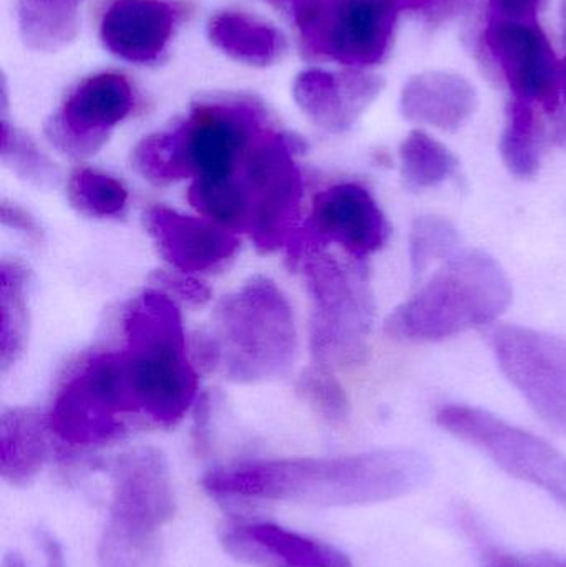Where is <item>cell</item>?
Instances as JSON below:
<instances>
[{
  "instance_id": "obj_1",
  "label": "cell",
  "mask_w": 566,
  "mask_h": 567,
  "mask_svg": "<svg viewBox=\"0 0 566 567\" xmlns=\"http://www.w3.org/2000/svg\"><path fill=\"white\" fill-rule=\"evenodd\" d=\"M431 473L422 453L389 449L335 458L238 463L213 470L203 486L218 496L342 508L402 498L425 485Z\"/></svg>"
},
{
  "instance_id": "obj_2",
  "label": "cell",
  "mask_w": 566,
  "mask_h": 567,
  "mask_svg": "<svg viewBox=\"0 0 566 567\" xmlns=\"http://www.w3.org/2000/svg\"><path fill=\"white\" fill-rule=\"evenodd\" d=\"M123 336L116 360L130 415L176 425L198 392L176 300L163 290H146L126 309Z\"/></svg>"
},
{
  "instance_id": "obj_3",
  "label": "cell",
  "mask_w": 566,
  "mask_h": 567,
  "mask_svg": "<svg viewBox=\"0 0 566 567\" xmlns=\"http://www.w3.org/2000/svg\"><path fill=\"white\" fill-rule=\"evenodd\" d=\"M298 350L295 316L285 293L266 278H253L216 307L213 329L199 339L202 365L226 379L258 383L291 370Z\"/></svg>"
},
{
  "instance_id": "obj_4",
  "label": "cell",
  "mask_w": 566,
  "mask_h": 567,
  "mask_svg": "<svg viewBox=\"0 0 566 567\" xmlns=\"http://www.w3.org/2000/svg\"><path fill=\"white\" fill-rule=\"evenodd\" d=\"M512 299L501 262L482 249H462L385 319L384 330L395 340L439 342L494 326Z\"/></svg>"
},
{
  "instance_id": "obj_5",
  "label": "cell",
  "mask_w": 566,
  "mask_h": 567,
  "mask_svg": "<svg viewBox=\"0 0 566 567\" xmlns=\"http://www.w3.org/2000/svg\"><path fill=\"white\" fill-rule=\"evenodd\" d=\"M175 515V493L165 456L138 449L120 456L102 561L105 567H153L158 532Z\"/></svg>"
},
{
  "instance_id": "obj_6",
  "label": "cell",
  "mask_w": 566,
  "mask_h": 567,
  "mask_svg": "<svg viewBox=\"0 0 566 567\" xmlns=\"http://www.w3.org/2000/svg\"><path fill=\"white\" fill-rule=\"evenodd\" d=\"M312 300L311 353L321 367L358 365L374 319L364 272L321 249L299 262Z\"/></svg>"
},
{
  "instance_id": "obj_7",
  "label": "cell",
  "mask_w": 566,
  "mask_h": 567,
  "mask_svg": "<svg viewBox=\"0 0 566 567\" xmlns=\"http://www.w3.org/2000/svg\"><path fill=\"white\" fill-rule=\"evenodd\" d=\"M302 152L305 143L298 136L272 123L256 140L231 185L245 206L246 233L261 251L288 246L298 233L302 176L296 156Z\"/></svg>"
},
{
  "instance_id": "obj_8",
  "label": "cell",
  "mask_w": 566,
  "mask_h": 567,
  "mask_svg": "<svg viewBox=\"0 0 566 567\" xmlns=\"http://www.w3.org/2000/svg\"><path fill=\"white\" fill-rule=\"evenodd\" d=\"M435 423L566 509V456L547 440L477 406H441Z\"/></svg>"
},
{
  "instance_id": "obj_9",
  "label": "cell",
  "mask_w": 566,
  "mask_h": 567,
  "mask_svg": "<svg viewBox=\"0 0 566 567\" xmlns=\"http://www.w3.org/2000/svg\"><path fill=\"white\" fill-rule=\"evenodd\" d=\"M401 12L402 0H311L295 22L308 55L368 66L384 59Z\"/></svg>"
},
{
  "instance_id": "obj_10",
  "label": "cell",
  "mask_w": 566,
  "mask_h": 567,
  "mask_svg": "<svg viewBox=\"0 0 566 567\" xmlns=\"http://www.w3.org/2000/svg\"><path fill=\"white\" fill-rule=\"evenodd\" d=\"M128 416L116 352H102L90 357L63 383L47 422L63 443L102 446L128 433Z\"/></svg>"
},
{
  "instance_id": "obj_11",
  "label": "cell",
  "mask_w": 566,
  "mask_h": 567,
  "mask_svg": "<svg viewBox=\"0 0 566 567\" xmlns=\"http://www.w3.org/2000/svg\"><path fill=\"white\" fill-rule=\"evenodd\" d=\"M487 329L508 382L552 430L566 436V339L515 323Z\"/></svg>"
},
{
  "instance_id": "obj_12",
  "label": "cell",
  "mask_w": 566,
  "mask_h": 567,
  "mask_svg": "<svg viewBox=\"0 0 566 567\" xmlns=\"http://www.w3.org/2000/svg\"><path fill=\"white\" fill-rule=\"evenodd\" d=\"M135 93L122 73H95L82 80L45 123V136L59 152L89 158L109 142L112 130L132 113Z\"/></svg>"
},
{
  "instance_id": "obj_13",
  "label": "cell",
  "mask_w": 566,
  "mask_h": 567,
  "mask_svg": "<svg viewBox=\"0 0 566 567\" xmlns=\"http://www.w3.org/2000/svg\"><path fill=\"white\" fill-rule=\"evenodd\" d=\"M391 225L374 196L358 183H339L312 199L311 216L299 238L309 251L335 243L356 259L384 248Z\"/></svg>"
},
{
  "instance_id": "obj_14",
  "label": "cell",
  "mask_w": 566,
  "mask_h": 567,
  "mask_svg": "<svg viewBox=\"0 0 566 567\" xmlns=\"http://www.w3.org/2000/svg\"><path fill=\"white\" fill-rule=\"evenodd\" d=\"M484 42L515 99L554 112L560 96V63L537 22L494 19Z\"/></svg>"
},
{
  "instance_id": "obj_15",
  "label": "cell",
  "mask_w": 566,
  "mask_h": 567,
  "mask_svg": "<svg viewBox=\"0 0 566 567\" xmlns=\"http://www.w3.org/2000/svg\"><path fill=\"white\" fill-rule=\"evenodd\" d=\"M143 225L165 261L186 275L218 269L239 248L238 236L226 226L166 206H150L143 213Z\"/></svg>"
},
{
  "instance_id": "obj_16",
  "label": "cell",
  "mask_w": 566,
  "mask_h": 567,
  "mask_svg": "<svg viewBox=\"0 0 566 567\" xmlns=\"http://www.w3.org/2000/svg\"><path fill=\"white\" fill-rule=\"evenodd\" d=\"M381 76L349 70L331 73L306 70L292 85L299 110L319 128L342 133L351 128L382 92Z\"/></svg>"
},
{
  "instance_id": "obj_17",
  "label": "cell",
  "mask_w": 566,
  "mask_h": 567,
  "mask_svg": "<svg viewBox=\"0 0 566 567\" xmlns=\"http://www.w3.org/2000/svg\"><path fill=\"white\" fill-rule=\"evenodd\" d=\"M229 555L258 567H351V559L335 546L272 523L231 526L223 536Z\"/></svg>"
},
{
  "instance_id": "obj_18",
  "label": "cell",
  "mask_w": 566,
  "mask_h": 567,
  "mask_svg": "<svg viewBox=\"0 0 566 567\" xmlns=\"http://www.w3.org/2000/svg\"><path fill=\"white\" fill-rule=\"evenodd\" d=\"M175 23V7L166 0H115L103 12L100 39L125 62H155L172 40Z\"/></svg>"
},
{
  "instance_id": "obj_19",
  "label": "cell",
  "mask_w": 566,
  "mask_h": 567,
  "mask_svg": "<svg viewBox=\"0 0 566 567\" xmlns=\"http://www.w3.org/2000/svg\"><path fill=\"white\" fill-rule=\"evenodd\" d=\"M401 106L411 122L452 133L472 118L478 96L464 76L451 72H424L405 83Z\"/></svg>"
},
{
  "instance_id": "obj_20",
  "label": "cell",
  "mask_w": 566,
  "mask_h": 567,
  "mask_svg": "<svg viewBox=\"0 0 566 567\" xmlns=\"http://www.w3.org/2000/svg\"><path fill=\"white\" fill-rule=\"evenodd\" d=\"M216 49L249 66H269L281 59L286 42L271 23L238 10L216 13L208 25Z\"/></svg>"
},
{
  "instance_id": "obj_21",
  "label": "cell",
  "mask_w": 566,
  "mask_h": 567,
  "mask_svg": "<svg viewBox=\"0 0 566 567\" xmlns=\"http://www.w3.org/2000/svg\"><path fill=\"white\" fill-rule=\"evenodd\" d=\"M49 422L30 409H10L0 420V466L12 485H27L49 455Z\"/></svg>"
},
{
  "instance_id": "obj_22",
  "label": "cell",
  "mask_w": 566,
  "mask_h": 567,
  "mask_svg": "<svg viewBox=\"0 0 566 567\" xmlns=\"http://www.w3.org/2000/svg\"><path fill=\"white\" fill-rule=\"evenodd\" d=\"M83 0H17L20 35L35 52H56L76 39Z\"/></svg>"
},
{
  "instance_id": "obj_23",
  "label": "cell",
  "mask_w": 566,
  "mask_h": 567,
  "mask_svg": "<svg viewBox=\"0 0 566 567\" xmlns=\"http://www.w3.org/2000/svg\"><path fill=\"white\" fill-rule=\"evenodd\" d=\"M29 269L19 261H2L0 266V350H2V373H6L25 350L29 336Z\"/></svg>"
},
{
  "instance_id": "obj_24",
  "label": "cell",
  "mask_w": 566,
  "mask_h": 567,
  "mask_svg": "<svg viewBox=\"0 0 566 567\" xmlns=\"http://www.w3.org/2000/svg\"><path fill=\"white\" fill-rule=\"evenodd\" d=\"M399 155L402 179L411 192L434 188L457 173V156L422 130H414L404 140Z\"/></svg>"
},
{
  "instance_id": "obj_25",
  "label": "cell",
  "mask_w": 566,
  "mask_h": 567,
  "mask_svg": "<svg viewBox=\"0 0 566 567\" xmlns=\"http://www.w3.org/2000/svg\"><path fill=\"white\" fill-rule=\"evenodd\" d=\"M501 153L508 172L517 178L532 179L541 172V128L532 103L515 99L508 105Z\"/></svg>"
},
{
  "instance_id": "obj_26",
  "label": "cell",
  "mask_w": 566,
  "mask_h": 567,
  "mask_svg": "<svg viewBox=\"0 0 566 567\" xmlns=\"http://www.w3.org/2000/svg\"><path fill=\"white\" fill-rule=\"evenodd\" d=\"M66 195L73 208L90 218H110L125 212L128 192L125 186L92 168H79L70 175Z\"/></svg>"
},
{
  "instance_id": "obj_27",
  "label": "cell",
  "mask_w": 566,
  "mask_h": 567,
  "mask_svg": "<svg viewBox=\"0 0 566 567\" xmlns=\"http://www.w3.org/2000/svg\"><path fill=\"white\" fill-rule=\"evenodd\" d=\"M2 162L19 178L39 188H50L59 183L56 166L40 152L39 146L2 118Z\"/></svg>"
},
{
  "instance_id": "obj_28",
  "label": "cell",
  "mask_w": 566,
  "mask_h": 567,
  "mask_svg": "<svg viewBox=\"0 0 566 567\" xmlns=\"http://www.w3.org/2000/svg\"><path fill=\"white\" fill-rule=\"evenodd\" d=\"M459 233L447 219L439 216H421L411 229V266L414 278H421L425 269L438 259L451 258L457 252Z\"/></svg>"
},
{
  "instance_id": "obj_29",
  "label": "cell",
  "mask_w": 566,
  "mask_h": 567,
  "mask_svg": "<svg viewBox=\"0 0 566 567\" xmlns=\"http://www.w3.org/2000/svg\"><path fill=\"white\" fill-rule=\"evenodd\" d=\"M168 130L146 136L132 153V166L143 179L155 186H168L185 179Z\"/></svg>"
},
{
  "instance_id": "obj_30",
  "label": "cell",
  "mask_w": 566,
  "mask_h": 567,
  "mask_svg": "<svg viewBox=\"0 0 566 567\" xmlns=\"http://www.w3.org/2000/svg\"><path fill=\"white\" fill-rule=\"evenodd\" d=\"M298 393L315 412L332 423H341L349 415V400L331 369L316 363L305 370L298 380Z\"/></svg>"
},
{
  "instance_id": "obj_31",
  "label": "cell",
  "mask_w": 566,
  "mask_h": 567,
  "mask_svg": "<svg viewBox=\"0 0 566 567\" xmlns=\"http://www.w3.org/2000/svg\"><path fill=\"white\" fill-rule=\"evenodd\" d=\"M150 281L179 302L203 307L212 300V289L199 279L182 271H155Z\"/></svg>"
},
{
  "instance_id": "obj_32",
  "label": "cell",
  "mask_w": 566,
  "mask_h": 567,
  "mask_svg": "<svg viewBox=\"0 0 566 567\" xmlns=\"http://www.w3.org/2000/svg\"><path fill=\"white\" fill-rule=\"evenodd\" d=\"M481 567H566V556L555 553H511L487 548L482 553Z\"/></svg>"
},
{
  "instance_id": "obj_33",
  "label": "cell",
  "mask_w": 566,
  "mask_h": 567,
  "mask_svg": "<svg viewBox=\"0 0 566 567\" xmlns=\"http://www.w3.org/2000/svg\"><path fill=\"white\" fill-rule=\"evenodd\" d=\"M472 6L474 0H402V10L421 16L429 23L447 22Z\"/></svg>"
},
{
  "instance_id": "obj_34",
  "label": "cell",
  "mask_w": 566,
  "mask_h": 567,
  "mask_svg": "<svg viewBox=\"0 0 566 567\" xmlns=\"http://www.w3.org/2000/svg\"><path fill=\"white\" fill-rule=\"evenodd\" d=\"M495 19L512 22H537L544 0H491Z\"/></svg>"
},
{
  "instance_id": "obj_35",
  "label": "cell",
  "mask_w": 566,
  "mask_h": 567,
  "mask_svg": "<svg viewBox=\"0 0 566 567\" xmlns=\"http://www.w3.org/2000/svg\"><path fill=\"white\" fill-rule=\"evenodd\" d=\"M2 225L6 228L22 233L23 236L33 239V241H39L42 238V233H40L35 219L25 209L13 205V203L2 202Z\"/></svg>"
},
{
  "instance_id": "obj_36",
  "label": "cell",
  "mask_w": 566,
  "mask_h": 567,
  "mask_svg": "<svg viewBox=\"0 0 566 567\" xmlns=\"http://www.w3.org/2000/svg\"><path fill=\"white\" fill-rule=\"evenodd\" d=\"M265 2L271 3L276 9L282 10V12L289 13L292 19H296L309 6L311 0H265Z\"/></svg>"
},
{
  "instance_id": "obj_37",
  "label": "cell",
  "mask_w": 566,
  "mask_h": 567,
  "mask_svg": "<svg viewBox=\"0 0 566 567\" xmlns=\"http://www.w3.org/2000/svg\"><path fill=\"white\" fill-rule=\"evenodd\" d=\"M562 23H564V37L566 43V0L562 2ZM560 79L566 85V56L560 62Z\"/></svg>"
},
{
  "instance_id": "obj_38",
  "label": "cell",
  "mask_w": 566,
  "mask_h": 567,
  "mask_svg": "<svg viewBox=\"0 0 566 567\" xmlns=\"http://www.w3.org/2000/svg\"><path fill=\"white\" fill-rule=\"evenodd\" d=\"M53 567H56L55 565H53Z\"/></svg>"
}]
</instances>
